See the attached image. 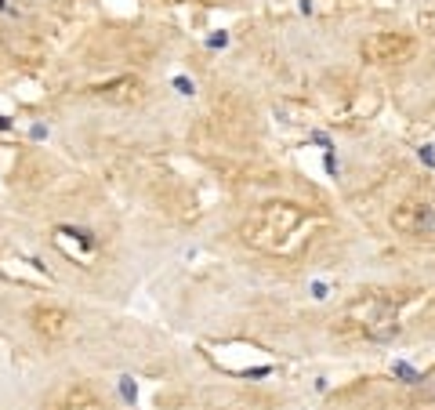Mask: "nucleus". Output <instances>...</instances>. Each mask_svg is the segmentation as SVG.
<instances>
[{
  "mask_svg": "<svg viewBox=\"0 0 435 410\" xmlns=\"http://www.w3.org/2000/svg\"><path fill=\"white\" fill-rule=\"evenodd\" d=\"M356 62L378 73H421L435 84V55L424 29L402 26V22H381L370 26L356 37Z\"/></svg>",
  "mask_w": 435,
  "mask_h": 410,
  "instance_id": "obj_1",
  "label": "nucleus"
},
{
  "mask_svg": "<svg viewBox=\"0 0 435 410\" xmlns=\"http://www.w3.org/2000/svg\"><path fill=\"white\" fill-rule=\"evenodd\" d=\"M29 323H33V331L44 334V338H62L73 320H69V312L62 305H37L33 312H29Z\"/></svg>",
  "mask_w": 435,
  "mask_h": 410,
  "instance_id": "obj_2",
  "label": "nucleus"
},
{
  "mask_svg": "<svg viewBox=\"0 0 435 410\" xmlns=\"http://www.w3.org/2000/svg\"><path fill=\"white\" fill-rule=\"evenodd\" d=\"M58 410H102V403H98L95 389L80 382V385H69L66 392H62V403H58Z\"/></svg>",
  "mask_w": 435,
  "mask_h": 410,
  "instance_id": "obj_3",
  "label": "nucleus"
},
{
  "mask_svg": "<svg viewBox=\"0 0 435 410\" xmlns=\"http://www.w3.org/2000/svg\"><path fill=\"white\" fill-rule=\"evenodd\" d=\"M138 91H142V84H138V80H131V77H120V80H113V84L95 87L98 99H109V102H135V99H138Z\"/></svg>",
  "mask_w": 435,
  "mask_h": 410,
  "instance_id": "obj_4",
  "label": "nucleus"
},
{
  "mask_svg": "<svg viewBox=\"0 0 435 410\" xmlns=\"http://www.w3.org/2000/svg\"><path fill=\"white\" fill-rule=\"evenodd\" d=\"M123 396L135 399V385H131V377H123Z\"/></svg>",
  "mask_w": 435,
  "mask_h": 410,
  "instance_id": "obj_5",
  "label": "nucleus"
},
{
  "mask_svg": "<svg viewBox=\"0 0 435 410\" xmlns=\"http://www.w3.org/2000/svg\"><path fill=\"white\" fill-rule=\"evenodd\" d=\"M174 84H178L181 94H193V84H189V80H174Z\"/></svg>",
  "mask_w": 435,
  "mask_h": 410,
  "instance_id": "obj_6",
  "label": "nucleus"
},
{
  "mask_svg": "<svg viewBox=\"0 0 435 410\" xmlns=\"http://www.w3.org/2000/svg\"><path fill=\"white\" fill-rule=\"evenodd\" d=\"M222 410H251V406H222Z\"/></svg>",
  "mask_w": 435,
  "mask_h": 410,
  "instance_id": "obj_7",
  "label": "nucleus"
},
{
  "mask_svg": "<svg viewBox=\"0 0 435 410\" xmlns=\"http://www.w3.org/2000/svg\"><path fill=\"white\" fill-rule=\"evenodd\" d=\"M417 4H428V8H435V0H417Z\"/></svg>",
  "mask_w": 435,
  "mask_h": 410,
  "instance_id": "obj_8",
  "label": "nucleus"
},
{
  "mask_svg": "<svg viewBox=\"0 0 435 410\" xmlns=\"http://www.w3.org/2000/svg\"><path fill=\"white\" fill-rule=\"evenodd\" d=\"M0 11H8V4H4V0H0Z\"/></svg>",
  "mask_w": 435,
  "mask_h": 410,
  "instance_id": "obj_9",
  "label": "nucleus"
}]
</instances>
